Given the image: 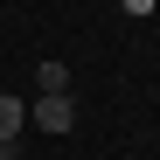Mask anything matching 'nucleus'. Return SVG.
<instances>
[{
    "mask_svg": "<svg viewBox=\"0 0 160 160\" xmlns=\"http://www.w3.org/2000/svg\"><path fill=\"white\" fill-rule=\"evenodd\" d=\"M42 132H70V118H77V104H70V91L63 98H35V112H28Z\"/></svg>",
    "mask_w": 160,
    "mask_h": 160,
    "instance_id": "1",
    "label": "nucleus"
},
{
    "mask_svg": "<svg viewBox=\"0 0 160 160\" xmlns=\"http://www.w3.org/2000/svg\"><path fill=\"white\" fill-rule=\"evenodd\" d=\"M35 84H42V98H63V91H70V70H63V63H42Z\"/></svg>",
    "mask_w": 160,
    "mask_h": 160,
    "instance_id": "2",
    "label": "nucleus"
},
{
    "mask_svg": "<svg viewBox=\"0 0 160 160\" xmlns=\"http://www.w3.org/2000/svg\"><path fill=\"white\" fill-rule=\"evenodd\" d=\"M21 118H28V112H21V98H0V146L21 132Z\"/></svg>",
    "mask_w": 160,
    "mask_h": 160,
    "instance_id": "3",
    "label": "nucleus"
}]
</instances>
